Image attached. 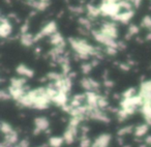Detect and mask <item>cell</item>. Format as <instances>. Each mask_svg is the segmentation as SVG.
Returning <instances> with one entry per match:
<instances>
[{"mask_svg":"<svg viewBox=\"0 0 151 147\" xmlns=\"http://www.w3.org/2000/svg\"><path fill=\"white\" fill-rule=\"evenodd\" d=\"M57 30V26L55 22H50L49 24H47L35 36H34V42H37L40 38L45 37V36H49V35H53L54 33H56Z\"/></svg>","mask_w":151,"mask_h":147,"instance_id":"6da1fadb","label":"cell"},{"mask_svg":"<svg viewBox=\"0 0 151 147\" xmlns=\"http://www.w3.org/2000/svg\"><path fill=\"white\" fill-rule=\"evenodd\" d=\"M99 31L101 32L103 34H105L106 36L110 38H113L115 40L118 35V32H117V27L114 23H111V22H107L103 25V27L101 28Z\"/></svg>","mask_w":151,"mask_h":147,"instance_id":"7a4b0ae2","label":"cell"},{"mask_svg":"<svg viewBox=\"0 0 151 147\" xmlns=\"http://www.w3.org/2000/svg\"><path fill=\"white\" fill-rule=\"evenodd\" d=\"M77 133H78V126L68 124V128H67L66 132L64 133L63 139H64V141L67 143V144H71V143L76 140Z\"/></svg>","mask_w":151,"mask_h":147,"instance_id":"3957f363","label":"cell"},{"mask_svg":"<svg viewBox=\"0 0 151 147\" xmlns=\"http://www.w3.org/2000/svg\"><path fill=\"white\" fill-rule=\"evenodd\" d=\"M34 124H35V130H34V134L37 135L38 133L45 132L46 130H48L49 128V120L46 117H40L35 118L34 120Z\"/></svg>","mask_w":151,"mask_h":147,"instance_id":"277c9868","label":"cell"},{"mask_svg":"<svg viewBox=\"0 0 151 147\" xmlns=\"http://www.w3.org/2000/svg\"><path fill=\"white\" fill-rule=\"evenodd\" d=\"M111 142V136L109 134H101L95 139L91 147H108Z\"/></svg>","mask_w":151,"mask_h":147,"instance_id":"5b68a950","label":"cell"},{"mask_svg":"<svg viewBox=\"0 0 151 147\" xmlns=\"http://www.w3.org/2000/svg\"><path fill=\"white\" fill-rule=\"evenodd\" d=\"M0 21H1V25H0V35L2 36L3 38L7 37V36L12 33V25L9 24V19H6V18H4V17H1Z\"/></svg>","mask_w":151,"mask_h":147,"instance_id":"8992f818","label":"cell"},{"mask_svg":"<svg viewBox=\"0 0 151 147\" xmlns=\"http://www.w3.org/2000/svg\"><path fill=\"white\" fill-rule=\"evenodd\" d=\"M9 94H11V97H13L15 101L18 102L21 97H23L24 95L26 94V89H25V87H24V88H16V87L9 86Z\"/></svg>","mask_w":151,"mask_h":147,"instance_id":"52a82bcc","label":"cell"},{"mask_svg":"<svg viewBox=\"0 0 151 147\" xmlns=\"http://www.w3.org/2000/svg\"><path fill=\"white\" fill-rule=\"evenodd\" d=\"M132 16H134V12L129 11V12H124V13H119L118 15H116L115 17L112 18V19H113L114 21H119V22H121V23L126 24L132 19Z\"/></svg>","mask_w":151,"mask_h":147,"instance_id":"ba28073f","label":"cell"},{"mask_svg":"<svg viewBox=\"0 0 151 147\" xmlns=\"http://www.w3.org/2000/svg\"><path fill=\"white\" fill-rule=\"evenodd\" d=\"M50 42H51V44L54 45L55 47H62V48L65 47L64 40H63V37L61 36V34L58 33V32H56V33H54L53 35H51Z\"/></svg>","mask_w":151,"mask_h":147,"instance_id":"9c48e42d","label":"cell"},{"mask_svg":"<svg viewBox=\"0 0 151 147\" xmlns=\"http://www.w3.org/2000/svg\"><path fill=\"white\" fill-rule=\"evenodd\" d=\"M17 73L19 74V75H21V76H24V77H28V78H31V77H33V71L32 69H30L29 67H27L26 65L24 64H20L19 66L17 67Z\"/></svg>","mask_w":151,"mask_h":147,"instance_id":"30bf717a","label":"cell"},{"mask_svg":"<svg viewBox=\"0 0 151 147\" xmlns=\"http://www.w3.org/2000/svg\"><path fill=\"white\" fill-rule=\"evenodd\" d=\"M17 141H18V134L15 130H13V132H11L9 134L5 135V140L2 144L5 145V146H9V145L16 144Z\"/></svg>","mask_w":151,"mask_h":147,"instance_id":"8fae6325","label":"cell"},{"mask_svg":"<svg viewBox=\"0 0 151 147\" xmlns=\"http://www.w3.org/2000/svg\"><path fill=\"white\" fill-rule=\"evenodd\" d=\"M56 105L58 106H61V107H64L66 106V103H67V95L66 93L64 92H59L56 97L53 99V101Z\"/></svg>","mask_w":151,"mask_h":147,"instance_id":"7c38bea8","label":"cell"},{"mask_svg":"<svg viewBox=\"0 0 151 147\" xmlns=\"http://www.w3.org/2000/svg\"><path fill=\"white\" fill-rule=\"evenodd\" d=\"M21 43L23 46L30 47L34 43V36L30 33H25L21 35Z\"/></svg>","mask_w":151,"mask_h":147,"instance_id":"4fadbf2b","label":"cell"},{"mask_svg":"<svg viewBox=\"0 0 151 147\" xmlns=\"http://www.w3.org/2000/svg\"><path fill=\"white\" fill-rule=\"evenodd\" d=\"M149 124H141V125H138L136 128H134V135L136 137H143L144 135L147 134L149 130Z\"/></svg>","mask_w":151,"mask_h":147,"instance_id":"5bb4252c","label":"cell"},{"mask_svg":"<svg viewBox=\"0 0 151 147\" xmlns=\"http://www.w3.org/2000/svg\"><path fill=\"white\" fill-rule=\"evenodd\" d=\"M26 80L23 78H14L11 80V86L16 87V88H24Z\"/></svg>","mask_w":151,"mask_h":147,"instance_id":"9a60e30c","label":"cell"},{"mask_svg":"<svg viewBox=\"0 0 151 147\" xmlns=\"http://www.w3.org/2000/svg\"><path fill=\"white\" fill-rule=\"evenodd\" d=\"M64 142V139L60 138V137H52L49 140V144L51 147H60Z\"/></svg>","mask_w":151,"mask_h":147,"instance_id":"2e32d148","label":"cell"},{"mask_svg":"<svg viewBox=\"0 0 151 147\" xmlns=\"http://www.w3.org/2000/svg\"><path fill=\"white\" fill-rule=\"evenodd\" d=\"M139 33V27L136 25H130L129 28H128V32L126 34L125 38L126 40H129L130 37H132V35H136V34Z\"/></svg>","mask_w":151,"mask_h":147,"instance_id":"e0dca14e","label":"cell"},{"mask_svg":"<svg viewBox=\"0 0 151 147\" xmlns=\"http://www.w3.org/2000/svg\"><path fill=\"white\" fill-rule=\"evenodd\" d=\"M79 23L83 26V28L89 30L91 28V21L88 19V18H80L79 19Z\"/></svg>","mask_w":151,"mask_h":147,"instance_id":"ac0fdd59","label":"cell"},{"mask_svg":"<svg viewBox=\"0 0 151 147\" xmlns=\"http://www.w3.org/2000/svg\"><path fill=\"white\" fill-rule=\"evenodd\" d=\"M1 132H2V134H4V136L5 135H7V134H9L11 132H13V128H12V126L9 125V123H6V122H4V121H2L1 122Z\"/></svg>","mask_w":151,"mask_h":147,"instance_id":"d6986e66","label":"cell"},{"mask_svg":"<svg viewBox=\"0 0 151 147\" xmlns=\"http://www.w3.org/2000/svg\"><path fill=\"white\" fill-rule=\"evenodd\" d=\"M132 132V125H128V126H125V128H122L121 130L118 132V136L120 137H123L127 134H130Z\"/></svg>","mask_w":151,"mask_h":147,"instance_id":"ffe728a7","label":"cell"},{"mask_svg":"<svg viewBox=\"0 0 151 147\" xmlns=\"http://www.w3.org/2000/svg\"><path fill=\"white\" fill-rule=\"evenodd\" d=\"M142 27L148 28L151 30V17H149V16L144 17V19L142 20Z\"/></svg>","mask_w":151,"mask_h":147,"instance_id":"44dd1931","label":"cell"},{"mask_svg":"<svg viewBox=\"0 0 151 147\" xmlns=\"http://www.w3.org/2000/svg\"><path fill=\"white\" fill-rule=\"evenodd\" d=\"M97 105H99V109H105V108L108 106V101L106 99V97H101V95H99V103H97Z\"/></svg>","mask_w":151,"mask_h":147,"instance_id":"7402d4cb","label":"cell"},{"mask_svg":"<svg viewBox=\"0 0 151 147\" xmlns=\"http://www.w3.org/2000/svg\"><path fill=\"white\" fill-rule=\"evenodd\" d=\"M80 147H91V142L87 137L83 136L82 140H81L80 143Z\"/></svg>","mask_w":151,"mask_h":147,"instance_id":"603a6c76","label":"cell"},{"mask_svg":"<svg viewBox=\"0 0 151 147\" xmlns=\"http://www.w3.org/2000/svg\"><path fill=\"white\" fill-rule=\"evenodd\" d=\"M134 88H129V89H127V90L125 91V92H123V97L124 99H130V97H134Z\"/></svg>","mask_w":151,"mask_h":147,"instance_id":"cb8c5ba5","label":"cell"},{"mask_svg":"<svg viewBox=\"0 0 151 147\" xmlns=\"http://www.w3.org/2000/svg\"><path fill=\"white\" fill-rule=\"evenodd\" d=\"M69 9H70L73 13H75L76 15H79V14H82L84 12V9L83 6H69Z\"/></svg>","mask_w":151,"mask_h":147,"instance_id":"d4e9b609","label":"cell"},{"mask_svg":"<svg viewBox=\"0 0 151 147\" xmlns=\"http://www.w3.org/2000/svg\"><path fill=\"white\" fill-rule=\"evenodd\" d=\"M92 64L91 63H85V64L82 65V71L84 74H88L89 71H91V68H92Z\"/></svg>","mask_w":151,"mask_h":147,"instance_id":"484cf974","label":"cell"},{"mask_svg":"<svg viewBox=\"0 0 151 147\" xmlns=\"http://www.w3.org/2000/svg\"><path fill=\"white\" fill-rule=\"evenodd\" d=\"M0 97H1L2 101H7V99H9L12 97H11V94H9V92H5L4 90H2L0 92Z\"/></svg>","mask_w":151,"mask_h":147,"instance_id":"4316f807","label":"cell"},{"mask_svg":"<svg viewBox=\"0 0 151 147\" xmlns=\"http://www.w3.org/2000/svg\"><path fill=\"white\" fill-rule=\"evenodd\" d=\"M106 52H107V54L111 55V56H114V55L117 53V49L115 48H110V47H107V49H106Z\"/></svg>","mask_w":151,"mask_h":147,"instance_id":"83f0119b","label":"cell"},{"mask_svg":"<svg viewBox=\"0 0 151 147\" xmlns=\"http://www.w3.org/2000/svg\"><path fill=\"white\" fill-rule=\"evenodd\" d=\"M113 85H114V83L112 82V81H110V80H106L105 81V86L108 87V88H111Z\"/></svg>","mask_w":151,"mask_h":147,"instance_id":"f1b7e54d","label":"cell"},{"mask_svg":"<svg viewBox=\"0 0 151 147\" xmlns=\"http://www.w3.org/2000/svg\"><path fill=\"white\" fill-rule=\"evenodd\" d=\"M141 2H142V0H134V1H132V5H134V7H139Z\"/></svg>","mask_w":151,"mask_h":147,"instance_id":"f546056e","label":"cell"},{"mask_svg":"<svg viewBox=\"0 0 151 147\" xmlns=\"http://www.w3.org/2000/svg\"><path fill=\"white\" fill-rule=\"evenodd\" d=\"M129 65H127V64H123V63H121L120 64V68L121 69H123V71H128L129 69Z\"/></svg>","mask_w":151,"mask_h":147,"instance_id":"4dcf8cb0","label":"cell"},{"mask_svg":"<svg viewBox=\"0 0 151 147\" xmlns=\"http://www.w3.org/2000/svg\"><path fill=\"white\" fill-rule=\"evenodd\" d=\"M146 143H147V144H149V145H151V136H149V137H147V138H146Z\"/></svg>","mask_w":151,"mask_h":147,"instance_id":"1f68e13d","label":"cell"},{"mask_svg":"<svg viewBox=\"0 0 151 147\" xmlns=\"http://www.w3.org/2000/svg\"><path fill=\"white\" fill-rule=\"evenodd\" d=\"M146 40H151V33H148L146 35Z\"/></svg>","mask_w":151,"mask_h":147,"instance_id":"d6a6232c","label":"cell"},{"mask_svg":"<svg viewBox=\"0 0 151 147\" xmlns=\"http://www.w3.org/2000/svg\"><path fill=\"white\" fill-rule=\"evenodd\" d=\"M40 1H45V2H49L48 0H40Z\"/></svg>","mask_w":151,"mask_h":147,"instance_id":"836d02e7","label":"cell"}]
</instances>
